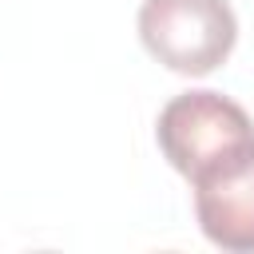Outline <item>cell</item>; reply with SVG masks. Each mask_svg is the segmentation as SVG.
<instances>
[{
  "mask_svg": "<svg viewBox=\"0 0 254 254\" xmlns=\"http://www.w3.org/2000/svg\"><path fill=\"white\" fill-rule=\"evenodd\" d=\"M139 40L175 75H210L238 44V16L230 0H143Z\"/></svg>",
  "mask_w": 254,
  "mask_h": 254,
  "instance_id": "2",
  "label": "cell"
},
{
  "mask_svg": "<svg viewBox=\"0 0 254 254\" xmlns=\"http://www.w3.org/2000/svg\"><path fill=\"white\" fill-rule=\"evenodd\" d=\"M155 139H159L163 159L190 183L202 171L254 147V119L230 95L202 87V91L175 95L159 111Z\"/></svg>",
  "mask_w": 254,
  "mask_h": 254,
  "instance_id": "1",
  "label": "cell"
},
{
  "mask_svg": "<svg viewBox=\"0 0 254 254\" xmlns=\"http://www.w3.org/2000/svg\"><path fill=\"white\" fill-rule=\"evenodd\" d=\"M194 218L226 254H254V147L190 179Z\"/></svg>",
  "mask_w": 254,
  "mask_h": 254,
  "instance_id": "3",
  "label": "cell"
}]
</instances>
